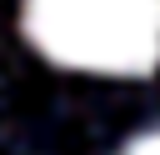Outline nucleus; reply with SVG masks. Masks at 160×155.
<instances>
[{
	"label": "nucleus",
	"mask_w": 160,
	"mask_h": 155,
	"mask_svg": "<svg viewBox=\"0 0 160 155\" xmlns=\"http://www.w3.org/2000/svg\"><path fill=\"white\" fill-rule=\"evenodd\" d=\"M120 155H160V125H150V130L130 135V140L120 145Z\"/></svg>",
	"instance_id": "f03ea898"
},
{
	"label": "nucleus",
	"mask_w": 160,
	"mask_h": 155,
	"mask_svg": "<svg viewBox=\"0 0 160 155\" xmlns=\"http://www.w3.org/2000/svg\"><path fill=\"white\" fill-rule=\"evenodd\" d=\"M20 25L45 60L80 75L160 70V0H25Z\"/></svg>",
	"instance_id": "f257e3e1"
}]
</instances>
